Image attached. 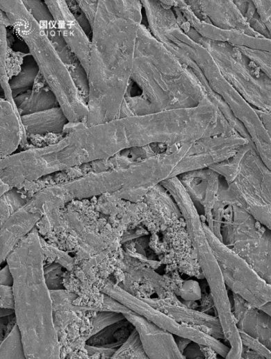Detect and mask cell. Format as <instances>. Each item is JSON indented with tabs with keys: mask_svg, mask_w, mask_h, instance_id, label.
<instances>
[{
	"mask_svg": "<svg viewBox=\"0 0 271 359\" xmlns=\"http://www.w3.org/2000/svg\"><path fill=\"white\" fill-rule=\"evenodd\" d=\"M133 325L126 319L110 324L85 341V344L97 347L117 349L129 337Z\"/></svg>",
	"mask_w": 271,
	"mask_h": 359,
	"instance_id": "obj_21",
	"label": "cell"
},
{
	"mask_svg": "<svg viewBox=\"0 0 271 359\" xmlns=\"http://www.w3.org/2000/svg\"><path fill=\"white\" fill-rule=\"evenodd\" d=\"M239 333L243 347H245L254 351L258 353L261 358H271V351L258 340L243 331H239Z\"/></svg>",
	"mask_w": 271,
	"mask_h": 359,
	"instance_id": "obj_29",
	"label": "cell"
},
{
	"mask_svg": "<svg viewBox=\"0 0 271 359\" xmlns=\"http://www.w3.org/2000/svg\"><path fill=\"white\" fill-rule=\"evenodd\" d=\"M99 292L106 294L126 306L129 309L144 317L174 335L183 337L213 349L217 353H222L225 344L202 330L192 326L179 322L167 314L154 308L139 297L129 293L111 280H104Z\"/></svg>",
	"mask_w": 271,
	"mask_h": 359,
	"instance_id": "obj_9",
	"label": "cell"
},
{
	"mask_svg": "<svg viewBox=\"0 0 271 359\" xmlns=\"http://www.w3.org/2000/svg\"><path fill=\"white\" fill-rule=\"evenodd\" d=\"M0 276L1 285L13 286V276L8 264L1 269Z\"/></svg>",
	"mask_w": 271,
	"mask_h": 359,
	"instance_id": "obj_34",
	"label": "cell"
},
{
	"mask_svg": "<svg viewBox=\"0 0 271 359\" xmlns=\"http://www.w3.org/2000/svg\"><path fill=\"white\" fill-rule=\"evenodd\" d=\"M271 138V114L254 108Z\"/></svg>",
	"mask_w": 271,
	"mask_h": 359,
	"instance_id": "obj_35",
	"label": "cell"
},
{
	"mask_svg": "<svg viewBox=\"0 0 271 359\" xmlns=\"http://www.w3.org/2000/svg\"><path fill=\"white\" fill-rule=\"evenodd\" d=\"M0 358H26L22 337L17 324L1 341Z\"/></svg>",
	"mask_w": 271,
	"mask_h": 359,
	"instance_id": "obj_23",
	"label": "cell"
},
{
	"mask_svg": "<svg viewBox=\"0 0 271 359\" xmlns=\"http://www.w3.org/2000/svg\"><path fill=\"white\" fill-rule=\"evenodd\" d=\"M0 156L6 158L27 142V134L17 107L5 99H0Z\"/></svg>",
	"mask_w": 271,
	"mask_h": 359,
	"instance_id": "obj_17",
	"label": "cell"
},
{
	"mask_svg": "<svg viewBox=\"0 0 271 359\" xmlns=\"http://www.w3.org/2000/svg\"><path fill=\"white\" fill-rule=\"evenodd\" d=\"M0 290V307L15 309V298L13 286L1 285Z\"/></svg>",
	"mask_w": 271,
	"mask_h": 359,
	"instance_id": "obj_32",
	"label": "cell"
},
{
	"mask_svg": "<svg viewBox=\"0 0 271 359\" xmlns=\"http://www.w3.org/2000/svg\"><path fill=\"white\" fill-rule=\"evenodd\" d=\"M142 299L179 322L198 328L217 339L225 338L218 318L174 304L168 299Z\"/></svg>",
	"mask_w": 271,
	"mask_h": 359,
	"instance_id": "obj_16",
	"label": "cell"
},
{
	"mask_svg": "<svg viewBox=\"0 0 271 359\" xmlns=\"http://www.w3.org/2000/svg\"><path fill=\"white\" fill-rule=\"evenodd\" d=\"M184 358H204L205 356L199 344L191 341L182 352Z\"/></svg>",
	"mask_w": 271,
	"mask_h": 359,
	"instance_id": "obj_33",
	"label": "cell"
},
{
	"mask_svg": "<svg viewBox=\"0 0 271 359\" xmlns=\"http://www.w3.org/2000/svg\"><path fill=\"white\" fill-rule=\"evenodd\" d=\"M63 266L54 262L44 268V276L47 287L49 290H63Z\"/></svg>",
	"mask_w": 271,
	"mask_h": 359,
	"instance_id": "obj_27",
	"label": "cell"
},
{
	"mask_svg": "<svg viewBox=\"0 0 271 359\" xmlns=\"http://www.w3.org/2000/svg\"><path fill=\"white\" fill-rule=\"evenodd\" d=\"M233 294L232 310L238 331L258 340L271 351V316Z\"/></svg>",
	"mask_w": 271,
	"mask_h": 359,
	"instance_id": "obj_15",
	"label": "cell"
},
{
	"mask_svg": "<svg viewBox=\"0 0 271 359\" xmlns=\"http://www.w3.org/2000/svg\"><path fill=\"white\" fill-rule=\"evenodd\" d=\"M211 53L225 78L254 108L271 114V78L237 47L201 37L190 25L183 28Z\"/></svg>",
	"mask_w": 271,
	"mask_h": 359,
	"instance_id": "obj_6",
	"label": "cell"
},
{
	"mask_svg": "<svg viewBox=\"0 0 271 359\" xmlns=\"http://www.w3.org/2000/svg\"><path fill=\"white\" fill-rule=\"evenodd\" d=\"M186 2L202 21L209 22L221 29L237 31L256 37H265L251 28L234 1L188 0Z\"/></svg>",
	"mask_w": 271,
	"mask_h": 359,
	"instance_id": "obj_12",
	"label": "cell"
},
{
	"mask_svg": "<svg viewBox=\"0 0 271 359\" xmlns=\"http://www.w3.org/2000/svg\"><path fill=\"white\" fill-rule=\"evenodd\" d=\"M43 260V249L36 228L19 242L6 258L14 279L15 314L26 358H61Z\"/></svg>",
	"mask_w": 271,
	"mask_h": 359,
	"instance_id": "obj_3",
	"label": "cell"
},
{
	"mask_svg": "<svg viewBox=\"0 0 271 359\" xmlns=\"http://www.w3.org/2000/svg\"><path fill=\"white\" fill-rule=\"evenodd\" d=\"M172 168L166 157L158 153L133 161L131 165L86 174L47 187L51 197L62 208L74 199L113 194L133 202L141 200L156 185L167 180Z\"/></svg>",
	"mask_w": 271,
	"mask_h": 359,
	"instance_id": "obj_5",
	"label": "cell"
},
{
	"mask_svg": "<svg viewBox=\"0 0 271 359\" xmlns=\"http://www.w3.org/2000/svg\"><path fill=\"white\" fill-rule=\"evenodd\" d=\"M20 116L59 107L58 99L48 85H38L13 98Z\"/></svg>",
	"mask_w": 271,
	"mask_h": 359,
	"instance_id": "obj_20",
	"label": "cell"
},
{
	"mask_svg": "<svg viewBox=\"0 0 271 359\" xmlns=\"http://www.w3.org/2000/svg\"><path fill=\"white\" fill-rule=\"evenodd\" d=\"M40 74V69L32 56L28 53L23 60L19 72L9 80L13 97L31 90Z\"/></svg>",
	"mask_w": 271,
	"mask_h": 359,
	"instance_id": "obj_22",
	"label": "cell"
},
{
	"mask_svg": "<svg viewBox=\"0 0 271 359\" xmlns=\"http://www.w3.org/2000/svg\"><path fill=\"white\" fill-rule=\"evenodd\" d=\"M131 81L140 94H126L133 116L213 102L224 108V101L141 24L136 38Z\"/></svg>",
	"mask_w": 271,
	"mask_h": 359,
	"instance_id": "obj_2",
	"label": "cell"
},
{
	"mask_svg": "<svg viewBox=\"0 0 271 359\" xmlns=\"http://www.w3.org/2000/svg\"><path fill=\"white\" fill-rule=\"evenodd\" d=\"M231 208L232 219L220 227L221 240L271 285V230L240 206Z\"/></svg>",
	"mask_w": 271,
	"mask_h": 359,
	"instance_id": "obj_7",
	"label": "cell"
},
{
	"mask_svg": "<svg viewBox=\"0 0 271 359\" xmlns=\"http://www.w3.org/2000/svg\"><path fill=\"white\" fill-rule=\"evenodd\" d=\"M176 7L185 20L201 37L215 42H224L234 47L271 52V39L249 36L237 31L224 30L209 22L200 20L193 13L186 1H166Z\"/></svg>",
	"mask_w": 271,
	"mask_h": 359,
	"instance_id": "obj_11",
	"label": "cell"
},
{
	"mask_svg": "<svg viewBox=\"0 0 271 359\" xmlns=\"http://www.w3.org/2000/svg\"><path fill=\"white\" fill-rule=\"evenodd\" d=\"M99 0H77L76 2L92 27Z\"/></svg>",
	"mask_w": 271,
	"mask_h": 359,
	"instance_id": "obj_31",
	"label": "cell"
},
{
	"mask_svg": "<svg viewBox=\"0 0 271 359\" xmlns=\"http://www.w3.org/2000/svg\"><path fill=\"white\" fill-rule=\"evenodd\" d=\"M208 242L220 266L227 287L252 306L271 316V285L206 225Z\"/></svg>",
	"mask_w": 271,
	"mask_h": 359,
	"instance_id": "obj_8",
	"label": "cell"
},
{
	"mask_svg": "<svg viewBox=\"0 0 271 359\" xmlns=\"http://www.w3.org/2000/svg\"><path fill=\"white\" fill-rule=\"evenodd\" d=\"M40 240L43 252H49V253H45L47 256L52 258L55 262L61 265L69 272L74 269V260L72 257H70L67 253L62 252L58 249L48 245L41 237Z\"/></svg>",
	"mask_w": 271,
	"mask_h": 359,
	"instance_id": "obj_28",
	"label": "cell"
},
{
	"mask_svg": "<svg viewBox=\"0 0 271 359\" xmlns=\"http://www.w3.org/2000/svg\"><path fill=\"white\" fill-rule=\"evenodd\" d=\"M123 314L137 330L149 358H184L172 333L132 310Z\"/></svg>",
	"mask_w": 271,
	"mask_h": 359,
	"instance_id": "obj_14",
	"label": "cell"
},
{
	"mask_svg": "<svg viewBox=\"0 0 271 359\" xmlns=\"http://www.w3.org/2000/svg\"><path fill=\"white\" fill-rule=\"evenodd\" d=\"M1 226L17 210L22 208L27 200L24 199L16 187H13L1 196Z\"/></svg>",
	"mask_w": 271,
	"mask_h": 359,
	"instance_id": "obj_25",
	"label": "cell"
},
{
	"mask_svg": "<svg viewBox=\"0 0 271 359\" xmlns=\"http://www.w3.org/2000/svg\"><path fill=\"white\" fill-rule=\"evenodd\" d=\"M111 358H149L135 327L127 340L117 349Z\"/></svg>",
	"mask_w": 271,
	"mask_h": 359,
	"instance_id": "obj_24",
	"label": "cell"
},
{
	"mask_svg": "<svg viewBox=\"0 0 271 359\" xmlns=\"http://www.w3.org/2000/svg\"><path fill=\"white\" fill-rule=\"evenodd\" d=\"M0 10L25 42L40 73L71 123L86 124L88 108L67 67L22 0H1Z\"/></svg>",
	"mask_w": 271,
	"mask_h": 359,
	"instance_id": "obj_4",
	"label": "cell"
},
{
	"mask_svg": "<svg viewBox=\"0 0 271 359\" xmlns=\"http://www.w3.org/2000/svg\"><path fill=\"white\" fill-rule=\"evenodd\" d=\"M26 8L44 31L50 42L67 67L76 87L88 101V75L77 57L67 44L44 1L22 0Z\"/></svg>",
	"mask_w": 271,
	"mask_h": 359,
	"instance_id": "obj_10",
	"label": "cell"
},
{
	"mask_svg": "<svg viewBox=\"0 0 271 359\" xmlns=\"http://www.w3.org/2000/svg\"><path fill=\"white\" fill-rule=\"evenodd\" d=\"M43 215L27 210L24 206L1 226V264L19 242L29 233Z\"/></svg>",
	"mask_w": 271,
	"mask_h": 359,
	"instance_id": "obj_18",
	"label": "cell"
},
{
	"mask_svg": "<svg viewBox=\"0 0 271 359\" xmlns=\"http://www.w3.org/2000/svg\"><path fill=\"white\" fill-rule=\"evenodd\" d=\"M126 317L122 312L114 311H99V313L92 319V328L89 337L97 333L105 327L121 321Z\"/></svg>",
	"mask_w": 271,
	"mask_h": 359,
	"instance_id": "obj_26",
	"label": "cell"
},
{
	"mask_svg": "<svg viewBox=\"0 0 271 359\" xmlns=\"http://www.w3.org/2000/svg\"><path fill=\"white\" fill-rule=\"evenodd\" d=\"M142 8L139 0L99 1L88 73V126L120 118L130 83Z\"/></svg>",
	"mask_w": 271,
	"mask_h": 359,
	"instance_id": "obj_1",
	"label": "cell"
},
{
	"mask_svg": "<svg viewBox=\"0 0 271 359\" xmlns=\"http://www.w3.org/2000/svg\"><path fill=\"white\" fill-rule=\"evenodd\" d=\"M21 119L26 134L33 135L64 133L69 122L60 106L22 115Z\"/></svg>",
	"mask_w": 271,
	"mask_h": 359,
	"instance_id": "obj_19",
	"label": "cell"
},
{
	"mask_svg": "<svg viewBox=\"0 0 271 359\" xmlns=\"http://www.w3.org/2000/svg\"><path fill=\"white\" fill-rule=\"evenodd\" d=\"M15 312V309L1 308V317L9 316Z\"/></svg>",
	"mask_w": 271,
	"mask_h": 359,
	"instance_id": "obj_36",
	"label": "cell"
},
{
	"mask_svg": "<svg viewBox=\"0 0 271 359\" xmlns=\"http://www.w3.org/2000/svg\"><path fill=\"white\" fill-rule=\"evenodd\" d=\"M253 3L271 37V1H253Z\"/></svg>",
	"mask_w": 271,
	"mask_h": 359,
	"instance_id": "obj_30",
	"label": "cell"
},
{
	"mask_svg": "<svg viewBox=\"0 0 271 359\" xmlns=\"http://www.w3.org/2000/svg\"><path fill=\"white\" fill-rule=\"evenodd\" d=\"M67 44L85 70H89L91 37L76 21L65 0H45Z\"/></svg>",
	"mask_w": 271,
	"mask_h": 359,
	"instance_id": "obj_13",
	"label": "cell"
}]
</instances>
